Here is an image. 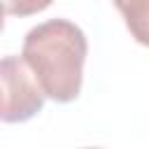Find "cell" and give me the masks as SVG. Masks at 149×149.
Listing matches in <instances>:
<instances>
[{
    "mask_svg": "<svg viewBox=\"0 0 149 149\" xmlns=\"http://www.w3.org/2000/svg\"><path fill=\"white\" fill-rule=\"evenodd\" d=\"M86 35L68 19H51L28 30L21 58L40 84L44 98L70 102L81 91Z\"/></svg>",
    "mask_w": 149,
    "mask_h": 149,
    "instance_id": "1",
    "label": "cell"
},
{
    "mask_svg": "<svg viewBox=\"0 0 149 149\" xmlns=\"http://www.w3.org/2000/svg\"><path fill=\"white\" fill-rule=\"evenodd\" d=\"M44 105V93L19 56L0 58V121L21 123L33 119Z\"/></svg>",
    "mask_w": 149,
    "mask_h": 149,
    "instance_id": "2",
    "label": "cell"
},
{
    "mask_svg": "<svg viewBox=\"0 0 149 149\" xmlns=\"http://www.w3.org/2000/svg\"><path fill=\"white\" fill-rule=\"evenodd\" d=\"M114 5L121 12L130 35L140 44H147V0H114Z\"/></svg>",
    "mask_w": 149,
    "mask_h": 149,
    "instance_id": "3",
    "label": "cell"
},
{
    "mask_svg": "<svg viewBox=\"0 0 149 149\" xmlns=\"http://www.w3.org/2000/svg\"><path fill=\"white\" fill-rule=\"evenodd\" d=\"M2 7H5V14H12V16H30V14H37L42 9H47L54 0H0Z\"/></svg>",
    "mask_w": 149,
    "mask_h": 149,
    "instance_id": "4",
    "label": "cell"
},
{
    "mask_svg": "<svg viewBox=\"0 0 149 149\" xmlns=\"http://www.w3.org/2000/svg\"><path fill=\"white\" fill-rule=\"evenodd\" d=\"M2 26H5V7L0 2V30H2Z\"/></svg>",
    "mask_w": 149,
    "mask_h": 149,
    "instance_id": "5",
    "label": "cell"
},
{
    "mask_svg": "<svg viewBox=\"0 0 149 149\" xmlns=\"http://www.w3.org/2000/svg\"><path fill=\"white\" fill-rule=\"evenodd\" d=\"M86 149H98V147H86Z\"/></svg>",
    "mask_w": 149,
    "mask_h": 149,
    "instance_id": "6",
    "label": "cell"
}]
</instances>
